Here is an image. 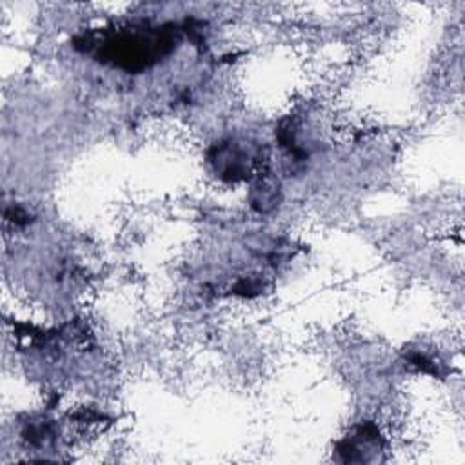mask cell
I'll return each mask as SVG.
<instances>
[{"label": "cell", "mask_w": 465, "mask_h": 465, "mask_svg": "<svg viewBox=\"0 0 465 465\" xmlns=\"http://www.w3.org/2000/svg\"><path fill=\"white\" fill-rule=\"evenodd\" d=\"M174 42L176 36L173 29L167 27L149 33H120L105 42L98 53V58H104V62H113V65L127 71H136L151 65L162 54H167Z\"/></svg>", "instance_id": "6da1fadb"}]
</instances>
